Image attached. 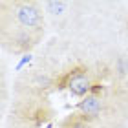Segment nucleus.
<instances>
[{"mask_svg": "<svg viewBox=\"0 0 128 128\" xmlns=\"http://www.w3.org/2000/svg\"><path fill=\"white\" fill-rule=\"evenodd\" d=\"M4 128H128V9L90 2L16 75Z\"/></svg>", "mask_w": 128, "mask_h": 128, "instance_id": "f257e3e1", "label": "nucleus"}, {"mask_svg": "<svg viewBox=\"0 0 128 128\" xmlns=\"http://www.w3.org/2000/svg\"><path fill=\"white\" fill-rule=\"evenodd\" d=\"M48 20L40 0H0V42L8 55L24 57L44 44Z\"/></svg>", "mask_w": 128, "mask_h": 128, "instance_id": "f03ea898", "label": "nucleus"}]
</instances>
